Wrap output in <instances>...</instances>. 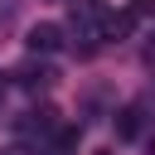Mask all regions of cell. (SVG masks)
Here are the masks:
<instances>
[{
    "mask_svg": "<svg viewBox=\"0 0 155 155\" xmlns=\"http://www.w3.org/2000/svg\"><path fill=\"white\" fill-rule=\"evenodd\" d=\"M107 24H111V10L102 0H73L68 5V34H73L78 53H97L107 44Z\"/></svg>",
    "mask_w": 155,
    "mask_h": 155,
    "instance_id": "6da1fadb",
    "label": "cell"
},
{
    "mask_svg": "<svg viewBox=\"0 0 155 155\" xmlns=\"http://www.w3.org/2000/svg\"><path fill=\"white\" fill-rule=\"evenodd\" d=\"M58 126H63V121H58V111H53V107H34V111H24V116H19V136H24V140H48Z\"/></svg>",
    "mask_w": 155,
    "mask_h": 155,
    "instance_id": "7a4b0ae2",
    "label": "cell"
},
{
    "mask_svg": "<svg viewBox=\"0 0 155 155\" xmlns=\"http://www.w3.org/2000/svg\"><path fill=\"white\" fill-rule=\"evenodd\" d=\"M24 44H29L34 58H39V53H58V48H63V29H58V24H34V29L24 34Z\"/></svg>",
    "mask_w": 155,
    "mask_h": 155,
    "instance_id": "3957f363",
    "label": "cell"
},
{
    "mask_svg": "<svg viewBox=\"0 0 155 155\" xmlns=\"http://www.w3.org/2000/svg\"><path fill=\"white\" fill-rule=\"evenodd\" d=\"M53 78H58V73H53L48 63H34V58L15 68V82H19V87H29V92H44V87H53Z\"/></svg>",
    "mask_w": 155,
    "mask_h": 155,
    "instance_id": "277c9868",
    "label": "cell"
},
{
    "mask_svg": "<svg viewBox=\"0 0 155 155\" xmlns=\"http://www.w3.org/2000/svg\"><path fill=\"white\" fill-rule=\"evenodd\" d=\"M140 126H145V107H140V102H131V107L116 111V140H136Z\"/></svg>",
    "mask_w": 155,
    "mask_h": 155,
    "instance_id": "5b68a950",
    "label": "cell"
},
{
    "mask_svg": "<svg viewBox=\"0 0 155 155\" xmlns=\"http://www.w3.org/2000/svg\"><path fill=\"white\" fill-rule=\"evenodd\" d=\"M78 136H82V126H58V131L44 140L39 155H73V150H78Z\"/></svg>",
    "mask_w": 155,
    "mask_h": 155,
    "instance_id": "8992f818",
    "label": "cell"
},
{
    "mask_svg": "<svg viewBox=\"0 0 155 155\" xmlns=\"http://www.w3.org/2000/svg\"><path fill=\"white\" fill-rule=\"evenodd\" d=\"M0 155H39V150H34V145H24V140H19V145H10V150H0Z\"/></svg>",
    "mask_w": 155,
    "mask_h": 155,
    "instance_id": "52a82bcc",
    "label": "cell"
},
{
    "mask_svg": "<svg viewBox=\"0 0 155 155\" xmlns=\"http://www.w3.org/2000/svg\"><path fill=\"white\" fill-rule=\"evenodd\" d=\"M19 5H24V0H0V19H10V15L19 10Z\"/></svg>",
    "mask_w": 155,
    "mask_h": 155,
    "instance_id": "ba28073f",
    "label": "cell"
},
{
    "mask_svg": "<svg viewBox=\"0 0 155 155\" xmlns=\"http://www.w3.org/2000/svg\"><path fill=\"white\" fill-rule=\"evenodd\" d=\"M145 63L155 68V34H145Z\"/></svg>",
    "mask_w": 155,
    "mask_h": 155,
    "instance_id": "9c48e42d",
    "label": "cell"
},
{
    "mask_svg": "<svg viewBox=\"0 0 155 155\" xmlns=\"http://www.w3.org/2000/svg\"><path fill=\"white\" fill-rule=\"evenodd\" d=\"M145 155H155V131H150V136H145Z\"/></svg>",
    "mask_w": 155,
    "mask_h": 155,
    "instance_id": "30bf717a",
    "label": "cell"
},
{
    "mask_svg": "<svg viewBox=\"0 0 155 155\" xmlns=\"http://www.w3.org/2000/svg\"><path fill=\"white\" fill-rule=\"evenodd\" d=\"M5 87H10V82H5V73H0V97H5Z\"/></svg>",
    "mask_w": 155,
    "mask_h": 155,
    "instance_id": "8fae6325",
    "label": "cell"
},
{
    "mask_svg": "<svg viewBox=\"0 0 155 155\" xmlns=\"http://www.w3.org/2000/svg\"><path fill=\"white\" fill-rule=\"evenodd\" d=\"M97 155H111V150H97Z\"/></svg>",
    "mask_w": 155,
    "mask_h": 155,
    "instance_id": "7c38bea8",
    "label": "cell"
}]
</instances>
